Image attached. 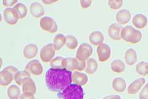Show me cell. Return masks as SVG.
<instances>
[{
	"instance_id": "cell-36",
	"label": "cell",
	"mask_w": 148,
	"mask_h": 99,
	"mask_svg": "<svg viewBox=\"0 0 148 99\" xmlns=\"http://www.w3.org/2000/svg\"><path fill=\"white\" fill-rule=\"evenodd\" d=\"M19 99H35L34 95L29 93H23Z\"/></svg>"
},
{
	"instance_id": "cell-2",
	"label": "cell",
	"mask_w": 148,
	"mask_h": 99,
	"mask_svg": "<svg viewBox=\"0 0 148 99\" xmlns=\"http://www.w3.org/2000/svg\"><path fill=\"white\" fill-rule=\"evenodd\" d=\"M57 97L61 99H83L84 91L81 86L71 84L62 92H58Z\"/></svg>"
},
{
	"instance_id": "cell-38",
	"label": "cell",
	"mask_w": 148,
	"mask_h": 99,
	"mask_svg": "<svg viewBox=\"0 0 148 99\" xmlns=\"http://www.w3.org/2000/svg\"><path fill=\"white\" fill-rule=\"evenodd\" d=\"M41 1H42V3H45V4H48V5H49V4H51L54 3L58 2V1H54V0H42Z\"/></svg>"
},
{
	"instance_id": "cell-28",
	"label": "cell",
	"mask_w": 148,
	"mask_h": 99,
	"mask_svg": "<svg viewBox=\"0 0 148 99\" xmlns=\"http://www.w3.org/2000/svg\"><path fill=\"white\" fill-rule=\"evenodd\" d=\"M136 71L141 76H146L148 74V63L141 61L136 65Z\"/></svg>"
},
{
	"instance_id": "cell-21",
	"label": "cell",
	"mask_w": 148,
	"mask_h": 99,
	"mask_svg": "<svg viewBox=\"0 0 148 99\" xmlns=\"http://www.w3.org/2000/svg\"><path fill=\"white\" fill-rule=\"evenodd\" d=\"M78 60L76 58L67 57L64 58L63 61V67L71 71H76L78 68Z\"/></svg>"
},
{
	"instance_id": "cell-15",
	"label": "cell",
	"mask_w": 148,
	"mask_h": 99,
	"mask_svg": "<svg viewBox=\"0 0 148 99\" xmlns=\"http://www.w3.org/2000/svg\"><path fill=\"white\" fill-rule=\"evenodd\" d=\"M38 48L35 44H29L25 46L23 50V55L28 60L34 58L38 54Z\"/></svg>"
},
{
	"instance_id": "cell-19",
	"label": "cell",
	"mask_w": 148,
	"mask_h": 99,
	"mask_svg": "<svg viewBox=\"0 0 148 99\" xmlns=\"http://www.w3.org/2000/svg\"><path fill=\"white\" fill-rule=\"evenodd\" d=\"M89 41L91 45L99 46L103 43L104 35L101 31L95 30L90 33L89 36Z\"/></svg>"
},
{
	"instance_id": "cell-37",
	"label": "cell",
	"mask_w": 148,
	"mask_h": 99,
	"mask_svg": "<svg viewBox=\"0 0 148 99\" xmlns=\"http://www.w3.org/2000/svg\"><path fill=\"white\" fill-rule=\"evenodd\" d=\"M103 99H122L119 95H110L104 97Z\"/></svg>"
},
{
	"instance_id": "cell-24",
	"label": "cell",
	"mask_w": 148,
	"mask_h": 99,
	"mask_svg": "<svg viewBox=\"0 0 148 99\" xmlns=\"http://www.w3.org/2000/svg\"><path fill=\"white\" fill-rule=\"evenodd\" d=\"M66 36H64L62 34H58L54 37L53 44L56 51H59V50H61L64 45H66Z\"/></svg>"
},
{
	"instance_id": "cell-30",
	"label": "cell",
	"mask_w": 148,
	"mask_h": 99,
	"mask_svg": "<svg viewBox=\"0 0 148 99\" xmlns=\"http://www.w3.org/2000/svg\"><path fill=\"white\" fill-rule=\"evenodd\" d=\"M66 46L68 49L74 50L77 48L78 45V42L77 39L75 36H73L72 35H68L66 36Z\"/></svg>"
},
{
	"instance_id": "cell-26",
	"label": "cell",
	"mask_w": 148,
	"mask_h": 99,
	"mask_svg": "<svg viewBox=\"0 0 148 99\" xmlns=\"http://www.w3.org/2000/svg\"><path fill=\"white\" fill-rule=\"evenodd\" d=\"M86 65L85 68V72L88 74H92L96 72L98 68V63L97 61L92 58H90L86 61Z\"/></svg>"
},
{
	"instance_id": "cell-10",
	"label": "cell",
	"mask_w": 148,
	"mask_h": 99,
	"mask_svg": "<svg viewBox=\"0 0 148 99\" xmlns=\"http://www.w3.org/2000/svg\"><path fill=\"white\" fill-rule=\"evenodd\" d=\"M3 16L4 19L9 25H15L19 20V17L13 8H7L4 9Z\"/></svg>"
},
{
	"instance_id": "cell-8",
	"label": "cell",
	"mask_w": 148,
	"mask_h": 99,
	"mask_svg": "<svg viewBox=\"0 0 148 99\" xmlns=\"http://www.w3.org/2000/svg\"><path fill=\"white\" fill-rule=\"evenodd\" d=\"M25 70L34 76H40L43 72L42 64L38 60H33L30 61L26 65Z\"/></svg>"
},
{
	"instance_id": "cell-23",
	"label": "cell",
	"mask_w": 148,
	"mask_h": 99,
	"mask_svg": "<svg viewBox=\"0 0 148 99\" xmlns=\"http://www.w3.org/2000/svg\"><path fill=\"white\" fill-rule=\"evenodd\" d=\"M8 97L9 99H19L21 96L20 88L17 85H11L8 88Z\"/></svg>"
},
{
	"instance_id": "cell-4",
	"label": "cell",
	"mask_w": 148,
	"mask_h": 99,
	"mask_svg": "<svg viewBox=\"0 0 148 99\" xmlns=\"http://www.w3.org/2000/svg\"><path fill=\"white\" fill-rule=\"evenodd\" d=\"M18 71V69L13 66H8L4 68L0 72V85L5 87L10 84Z\"/></svg>"
},
{
	"instance_id": "cell-3",
	"label": "cell",
	"mask_w": 148,
	"mask_h": 99,
	"mask_svg": "<svg viewBox=\"0 0 148 99\" xmlns=\"http://www.w3.org/2000/svg\"><path fill=\"white\" fill-rule=\"evenodd\" d=\"M120 35L123 40L132 44L139 43L143 37L141 32L132 26H126L123 27Z\"/></svg>"
},
{
	"instance_id": "cell-22",
	"label": "cell",
	"mask_w": 148,
	"mask_h": 99,
	"mask_svg": "<svg viewBox=\"0 0 148 99\" xmlns=\"http://www.w3.org/2000/svg\"><path fill=\"white\" fill-rule=\"evenodd\" d=\"M125 61L128 66H133L137 61V53L135 49L129 48L125 53Z\"/></svg>"
},
{
	"instance_id": "cell-31",
	"label": "cell",
	"mask_w": 148,
	"mask_h": 99,
	"mask_svg": "<svg viewBox=\"0 0 148 99\" xmlns=\"http://www.w3.org/2000/svg\"><path fill=\"white\" fill-rule=\"evenodd\" d=\"M64 58L62 56H56L50 61L51 67L54 69H62L63 67V61Z\"/></svg>"
},
{
	"instance_id": "cell-27",
	"label": "cell",
	"mask_w": 148,
	"mask_h": 99,
	"mask_svg": "<svg viewBox=\"0 0 148 99\" xmlns=\"http://www.w3.org/2000/svg\"><path fill=\"white\" fill-rule=\"evenodd\" d=\"M13 8L16 11L18 17H19V19H22L27 16L28 9L25 4L18 2L16 5L13 6Z\"/></svg>"
},
{
	"instance_id": "cell-11",
	"label": "cell",
	"mask_w": 148,
	"mask_h": 99,
	"mask_svg": "<svg viewBox=\"0 0 148 99\" xmlns=\"http://www.w3.org/2000/svg\"><path fill=\"white\" fill-rule=\"evenodd\" d=\"M122 25L118 23H112L109 27L108 30V34L111 39L114 40H119L121 39V31L122 29Z\"/></svg>"
},
{
	"instance_id": "cell-5",
	"label": "cell",
	"mask_w": 148,
	"mask_h": 99,
	"mask_svg": "<svg viewBox=\"0 0 148 99\" xmlns=\"http://www.w3.org/2000/svg\"><path fill=\"white\" fill-rule=\"evenodd\" d=\"M40 27L50 34H54L58 30V24L54 19L49 16H44L40 19Z\"/></svg>"
},
{
	"instance_id": "cell-32",
	"label": "cell",
	"mask_w": 148,
	"mask_h": 99,
	"mask_svg": "<svg viewBox=\"0 0 148 99\" xmlns=\"http://www.w3.org/2000/svg\"><path fill=\"white\" fill-rule=\"evenodd\" d=\"M123 1L122 0H109L108 4L110 9L114 10H117L121 8L123 5Z\"/></svg>"
},
{
	"instance_id": "cell-29",
	"label": "cell",
	"mask_w": 148,
	"mask_h": 99,
	"mask_svg": "<svg viewBox=\"0 0 148 99\" xmlns=\"http://www.w3.org/2000/svg\"><path fill=\"white\" fill-rule=\"evenodd\" d=\"M27 78H31L30 74L25 70L21 71L15 75L14 80L18 86H22L23 81Z\"/></svg>"
},
{
	"instance_id": "cell-16",
	"label": "cell",
	"mask_w": 148,
	"mask_h": 99,
	"mask_svg": "<svg viewBox=\"0 0 148 99\" xmlns=\"http://www.w3.org/2000/svg\"><path fill=\"white\" fill-rule=\"evenodd\" d=\"M31 15L35 18H42L45 15V9L41 4L38 2H33L30 6Z\"/></svg>"
},
{
	"instance_id": "cell-20",
	"label": "cell",
	"mask_w": 148,
	"mask_h": 99,
	"mask_svg": "<svg viewBox=\"0 0 148 99\" xmlns=\"http://www.w3.org/2000/svg\"><path fill=\"white\" fill-rule=\"evenodd\" d=\"M112 87L114 90L117 92H123L126 90L127 83L125 79L121 77H117L113 79Z\"/></svg>"
},
{
	"instance_id": "cell-13",
	"label": "cell",
	"mask_w": 148,
	"mask_h": 99,
	"mask_svg": "<svg viewBox=\"0 0 148 99\" xmlns=\"http://www.w3.org/2000/svg\"><path fill=\"white\" fill-rule=\"evenodd\" d=\"M146 82L145 79L143 78H138L135 81H133L129 85L127 89V92L129 94L133 95L136 94L141 90V89L143 87Z\"/></svg>"
},
{
	"instance_id": "cell-18",
	"label": "cell",
	"mask_w": 148,
	"mask_h": 99,
	"mask_svg": "<svg viewBox=\"0 0 148 99\" xmlns=\"http://www.w3.org/2000/svg\"><path fill=\"white\" fill-rule=\"evenodd\" d=\"M72 82L79 86H85L88 81V77L85 73L79 71H74L72 76Z\"/></svg>"
},
{
	"instance_id": "cell-33",
	"label": "cell",
	"mask_w": 148,
	"mask_h": 99,
	"mask_svg": "<svg viewBox=\"0 0 148 99\" xmlns=\"http://www.w3.org/2000/svg\"><path fill=\"white\" fill-rule=\"evenodd\" d=\"M140 99H148V83L145 84L139 94Z\"/></svg>"
},
{
	"instance_id": "cell-17",
	"label": "cell",
	"mask_w": 148,
	"mask_h": 99,
	"mask_svg": "<svg viewBox=\"0 0 148 99\" xmlns=\"http://www.w3.org/2000/svg\"><path fill=\"white\" fill-rule=\"evenodd\" d=\"M132 24L138 29H144L147 24V18L143 14H136L132 19Z\"/></svg>"
},
{
	"instance_id": "cell-14",
	"label": "cell",
	"mask_w": 148,
	"mask_h": 99,
	"mask_svg": "<svg viewBox=\"0 0 148 99\" xmlns=\"http://www.w3.org/2000/svg\"><path fill=\"white\" fill-rule=\"evenodd\" d=\"M22 92L23 93H29L33 95L36 93V86L34 80L31 78H25L22 82Z\"/></svg>"
},
{
	"instance_id": "cell-25",
	"label": "cell",
	"mask_w": 148,
	"mask_h": 99,
	"mask_svg": "<svg viewBox=\"0 0 148 99\" xmlns=\"http://www.w3.org/2000/svg\"><path fill=\"white\" fill-rule=\"evenodd\" d=\"M110 68L114 73H122L125 71L126 66L123 61L120 60H115L111 63Z\"/></svg>"
},
{
	"instance_id": "cell-7",
	"label": "cell",
	"mask_w": 148,
	"mask_h": 99,
	"mask_svg": "<svg viewBox=\"0 0 148 99\" xmlns=\"http://www.w3.org/2000/svg\"><path fill=\"white\" fill-rule=\"evenodd\" d=\"M56 50L52 43L44 45L40 50V56L41 61L44 63H49L55 56Z\"/></svg>"
},
{
	"instance_id": "cell-1",
	"label": "cell",
	"mask_w": 148,
	"mask_h": 99,
	"mask_svg": "<svg viewBox=\"0 0 148 99\" xmlns=\"http://www.w3.org/2000/svg\"><path fill=\"white\" fill-rule=\"evenodd\" d=\"M72 73L65 68H49L45 74L46 86L53 92H62L72 82Z\"/></svg>"
},
{
	"instance_id": "cell-35",
	"label": "cell",
	"mask_w": 148,
	"mask_h": 99,
	"mask_svg": "<svg viewBox=\"0 0 148 99\" xmlns=\"http://www.w3.org/2000/svg\"><path fill=\"white\" fill-rule=\"evenodd\" d=\"M80 6L83 9H87L91 6L92 4L91 0H80Z\"/></svg>"
},
{
	"instance_id": "cell-12",
	"label": "cell",
	"mask_w": 148,
	"mask_h": 99,
	"mask_svg": "<svg viewBox=\"0 0 148 99\" xmlns=\"http://www.w3.org/2000/svg\"><path fill=\"white\" fill-rule=\"evenodd\" d=\"M131 12L127 9H122L116 13V21L120 25L127 24L131 19Z\"/></svg>"
},
{
	"instance_id": "cell-9",
	"label": "cell",
	"mask_w": 148,
	"mask_h": 99,
	"mask_svg": "<svg viewBox=\"0 0 148 99\" xmlns=\"http://www.w3.org/2000/svg\"><path fill=\"white\" fill-rule=\"evenodd\" d=\"M96 53L100 62H106L110 57L111 48L107 44L103 43L97 47Z\"/></svg>"
},
{
	"instance_id": "cell-39",
	"label": "cell",
	"mask_w": 148,
	"mask_h": 99,
	"mask_svg": "<svg viewBox=\"0 0 148 99\" xmlns=\"http://www.w3.org/2000/svg\"><path fill=\"white\" fill-rule=\"evenodd\" d=\"M91 99H96V98H91Z\"/></svg>"
},
{
	"instance_id": "cell-34",
	"label": "cell",
	"mask_w": 148,
	"mask_h": 99,
	"mask_svg": "<svg viewBox=\"0 0 148 99\" xmlns=\"http://www.w3.org/2000/svg\"><path fill=\"white\" fill-rule=\"evenodd\" d=\"M4 6L11 8V6H14L18 3L17 0H3L2 1Z\"/></svg>"
},
{
	"instance_id": "cell-6",
	"label": "cell",
	"mask_w": 148,
	"mask_h": 99,
	"mask_svg": "<svg viewBox=\"0 0 148 99\" xmlns=\"http://www.w3.org/2000/svg\"><path fill=\"white\" fill-rule=\"evenodd\" d=\"M92 51L93 49L91 45L88 43H82L77 50L75 58L79 61H86L90 58Z\"/></svg>"
}]
</instances>
